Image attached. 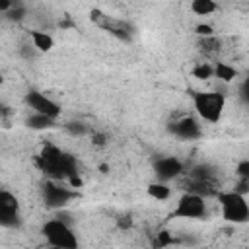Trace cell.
Instances as JSON below:
<instances>
[{
	"label": "cell",
	"mask_w": 249,
	"mask_h": 249,
	"mask_svg": "<svg viewBox=\"0 0 249 249\" xmlns=\"http://www.w3.org/2000/svg\"><path fill=\"white\" fill-rule=\"evenodd\" d=\"M41 196H43V202H45L47 208L58 210V208L66 206L72 198H76L78 193L70 185H64V181H53V179H49L41 187Z\"/></svg>",
	"instance_id": "7"
},
{
	"label": "cell",
	"mask_w": 249,
	"mask_h": 249,
	"mask_svg": "<svg viewBox=\"0 0 249 249\" xmlns=\"http://www.w3.org/2000/svg\"><path fill=\"white\" fill-rule=\"evenodd\" d=\"M99 169H101V171H103V173H107V169H109V167H107V165H105V163H101V165H99Z\"/></svg>",
	"instance_id": "30"
},
{
	"label": "cell",
	"mask_w": 249,
	"mask_h": 249,
	"mask_svg": "<svg viewBox=\"0 0 249 249\" xmlns=\"http://www.w3.org/2000/svg\"><path fill=\"white\" fill-rule=\"evenodd\" d=\"M89 19H91L97 27H101V29H105L107 33H111L113 37H117L119 41L128 43V41L132 39L134 27H132L126 19H119V18L107 16L105 12H101V10H97V8H93V10L89 12Z\"/></svg>",
	"instance_id": "6"
},
{
	"label": "cell",
	"mask_w": 249,
	"mask_h": 249,
	"mask_svg": "<svg viewBox=\"0 0 249 249\" xmlns=\"http://www.w3.org/2000/svg\"><path fill=\"white\" fill-rule=\"evenodd\" d=\"M45 249H62V247H54V245H47Z\"/></svg>",
	"instance_id": "31"
},
{
	"label": "cell",
	"mask_w": 249,
	"mask_h": 249,
	"mask_svg": "<svg viewBox=\"0 0 249 249\" xmlns=\"http://www.w3.org/2000/svg\"><path fill=\"white\" fill-rule=\"evenodd\" d=\"M89 136H91V144H93L95 148L107 146V134H105V132H95V130H93Z\"/></svg>",
	"instance_id": "26"
},
{
	"label": "cell",
	"mask_w": 249,
	"mask_h": 249,
	"mask_svg": "<svg viewBox=\"0 0 249 249\" xmlns=\"http://www.w3.org/2000/svg\"><path fill=\"white\" fill-rule=\"evenodd\" d=\"M208 216V206L206 198L193 195V193H183L175 204V208L167 214V220L175 218H185V220H204Z\"/></svg>",
	"instance_id": "5"
},
{
	"label": "cell",
	"mask_w": 249,
	"mask_h": 249,
	"mask_svg": "<svg viewBox=\"0 0 249 249\" xmlns=\"http://www.w3.org/2000/svg\"><path fill=\"white\" fill-rule=\"evenodd\" d=\"M41 233L49 245L62 247V249H78V237H76L72 226L60 218L47 220L41 228Z\"/></svg>",
	"instance_id": "4"
},
{
	"label": "cell",
	"mask_w": 249,
	"mask_h": 249,
	"mask_svg": "<svg viewBox=\"0 0 249 249\" xmlns=\"http://www.w3.org/2000/svg\"><path fill=\"white\" fill-rule=\"evenodd\" d=\"M235 175H237L239 179L249 181V160H241V161L235 165Z\"/></svg>",
	"instance_id": "25"
},
{
	"label": "cell",
	"mask_w": 249,
	"mask_h": 249,
	"mask_svg": "<svg viewBox=\"0 0 249 249\" xmlns=\"http://www.w3.org/2000/svg\"><path fill=\"white\" fill-rule=\"evenodd\" d=\"M0 226L6 230H16L21 226L19 202L16 195H12L6 189L0 191Z\"/></svg>",
	"instance_id": "8"
},
{
	"label": "cell",
	"mask_w": 249,
	"mask_h": 249,
	"mask_svg": "<svg viewBox=\"0 0 249 249\" xmlns=\"http://www.w3.org/2000/svg\"><path fill=\"white\" fill-rule=\"evenodd\" d=\"M235 193H239V195H247L249 193V181H245V179H239L237 181V185H235V189H233Z\"/></svg>",
	"instance_id": "29"
},
{
	"label": "cell",
	"mask_w": 249,
	"mask_h": 249,
	"mask_svg": "<svg viewBox=\"0 0 249 249\" xmlns=\"http://www.w3.org/2000/svg\"><path fill=\"white\" fill-rule=\"evenodd\" d=\"M193 105L202 121L214 124L224 115L226 95L220 91H193Z\"/></svg>",
	"instance_id": "3"
},
{
	"label": "cell",
	"mask_w": 249,
	"mask_h": 249,
	"mask_svg": "<svg viewBox=\"0 0 249 249\" xmlns=\"http://www.w3.org/2000/svg\"><path fill=\"white\" fill-rule=\"evenodd\" d=\"M64 130L70 136H86V134H89V126L84 121H66L64 123Z\"/></svg>",
	"instance_id": "20"
},
{
	"label": "cell",
	"mask_w": 249,
	"mask_h": 249,
	"mask_svg": "<svg viewBox=\"0 0 249 249\" xmlns=\"http://www.w3.org/2000/svg\"><path fill=\"white\" fill-rule=\"evenodd\" d=\"M218 10V4L212 0H193L191 2V12L196 16H210Z\"/></svg>",
	"instance_id": "19"
},
{
	"label": "cell",
	"mask_w": 249,
	"mask_h": 249,
	"mask_svg": "<svg viewBox=\"0 0 249 249\" xmlns=\"http://www.w3.org/2000/svg\"><path fill=\"white\" fill-rule=\"evenodd\" d=\"M25 16H27V8H25V4H21V2H14L12 10L4 14V18H6L8 21H14V23L21 21Z\"/></svg>",
	"instance_id": "21"
},
{
	"label": "cell",
	"mask_w": 249,
	"mask_h": 249,
	"mask_svg": "<svg viewBox=\"0 0 249 249\" xmlns=\"http://www.w3.org/2000/svg\"><path fill=\"white\" fill-rule=\"evenodd\" d=\"M195 33L198 37H214V27L210 23H196L195 25Z\"/></svg>",
	"instance_id": "24"
},
{
	"label": "cell",
	"mask_w": 249,
	"mask_h": 249,
	"mask_svg": "<svg viewBox=\"0 0 249 249\" xmlns=\"http://www.w3.org/2000/svg\"><path fill=\"white\" fill-rule=\"evenodd\" d=\"M187 177L191 179H204V181H218V173L216 167H212L210 163H196L193 165L189 171H185Z\"/></svg>",
	"instance_id": "14"
},
{
	"label": "cell",
	"mask_w": 249,
	"mask_h": 249,
	"mask_svg": "<svg viewBox=\"0 0 249 249\" xmlns=\"http://www.w3.org/2000/svg\"><path fill=\"white\" fill-rule=\"evenodd\" d=\"M132 224H134V220H132L130 214H123V216L117 218V228H119V230H130Z\"/></svg>",
	"instance_id": "27"
},
{
	"label": "cell",
	"mask_w": 249,
	"mask_h": 249,
	"mask_svg": "<svg viewBox=\"0 0 249 249\" xmlns=\"http://www.w3.org/2000/svg\"><path fill=\"white\" fill-rule=\"evenodd\" d=\"M239 95H241V99L249 105V78H245V80L241 82V86H239Z\"/></svg>",
	"instance_id": "28"
},
{
	"label": "cell",
	"mask_w": 249,
	"mask_h": 249,
	"mask_svg": "<svg viewBox=\"0 0 249 249\" xmlns=\"http://www.w3.org/2000/svg\"><path fill=\"white\" fill-rule=\"evenodd\" d=\"M185 173V165L175 156H161L154 161V175L160 183H167L171 179H177Z\"/></svg>",
	"instance_id": "10"
},
{
	"label": "cell",
	"mask_w": 249,
	"mask_h": 249,
	"mask_svg": "<svg viewBox=\"0 0 249 249\" xmlns=\"http://www.w3.org/2000/svg\"><path fill=\"white\" fill-rule=\"evenodd\" d=\"M179 243H181V239H177L169 230H161L156 233V237L152 241V249H165L169 245H179Z\"/></svg>",
	"instance_id": "16"
},
{
	"label": "cell",
	"mask_w": 249,
	"mask_h": 249,
	"mask_svg": "<svg viewBox=\"0 0 249 249\" xmlns=\"http://www.w3.org/2000/svg\"><path fill=\"white\" fill-rule=\"evenodd\" d=\"M29 39L33 43V49L39 51V53H49L53 47H54V39L51 33L47 31H37V29H31L29 31Z\"/></svg>",
	"instance_id": "13"
},
{
	"label": "cell",
	"mask_w": 249,
	"mask_h": 249,
	"mask_svg": "<svg viewBox=\"0 0 249 249\" xmlns=\"http://www.w3.org/2000/svg\"><path fill=\"white\" fill-rule=\"evenodd\" d=\"M183 187H185V193H193V195H198L202 198L216 196L220 193L218 191V181H204V179H191V177H187Z\"/></svg>",
	"instance_id": "12"
},
{
	"label": "cell",
	"mask_w": 249,
	"mask_h": 249,
	"mask_svg": "<svg viewBox=\"0 0 249 249\" xmlns=\"http://www.w3.org/2000/svg\"><path fill=\"white\" fill-rule=\"evenodd\" d=\"M247 249H249V247H247Z\"/></svg>",
	"instance_id": "32"
},
{
	"label": "cell",
	"mask_w": 249,
	"mask_h": 249,
	"mask_svg": "<svg viewBox=\"0 0 249 249\" xmlns=\"http://www.w3.org/2000/svg\"><path fill=\"white\" fill-rule=\"evenodd\" d=\"M193 78H196V80H210V78H214V66L212 64H208V62H198L195 68H193Z\"/></svg>",
	"instance_id": "23"
},
{
	"label": "cell",
	"mask_w": 249,
	"mask_h": 249,
	"mask_svg": "<svg viewBox=\"0 0 249 249\" xmlns=\"http://www.w3.org/2000/svg\"><path fill=\"white\" fill-rule=\"evenodd\" d=\"M146 193H148L152 198H156V200H167V198L171 196V189H169L165 183H160V181L150 183V185L146 187Z\"/></svg>",
	"instance_id": "18"
},
{
	"label": "cell",
	"mask_w": 249,
	"mask_h": 249,
	"mask_svg": "<svg viewBox=\"0 0 249 249\" xmlns=\"http://www.w3.org/2000/svg\"><path fill=\"white\" fill-rule=\"evenodd\" d=\"M214 76L220 80V82H233L237 78V70L233 66H230L228 62H216L214 64Z\"/></svg>",
	"instance_id": "17"
},
{
	"label": "cell",
	"mask_w": 249,
	"mask_h": 249,
	"mask_svg": "<svg viewBox=\"0 0 249 249\" xmlns=\"http://www.w3.org/2000/svg\"><path fill=\"white\" fill-rule=\"evenodd\" d=\"M198 49L204 54H214L220 51V41L216 37H198Z\"/></svg>",
	"instance_id": "22"
},
{
	"label": "cell",
	"mask_w": 249,
	"mask_h": 249,
	"mask_svg": "<svg viewBox=\"0 0 249 249\" xmlns=\"http://www.w3.org/2000/svg\"><path fill=\"white\" fill-rule=\"evenodd\" d=\"M216 200L222 210V218L230 224H247L249 222V202L243 195L235 191H220Z\"/></svg>",
	"instance_id": "2"
},
{
	"label": "cell",
	"mask_w": 249,
	"mask_h": 249,
	"mask_svg": "<svg viewBox=\"0 0 249 249\" xmlns=\"http://www.w3.org/2000/svg\"><path fill=\"white\" fill-rule=\"evenodd\" d=\"M167 130L173 136H177L179 140H196V138L202 136V128H200L198 121L195 117H189V115L187 117H181L179 121L169 123Z\"/></svg>",
	"instance_id": "11"
},
{
	"label": "cell",
	"mask_w": 249,
	"mask_h": 249,
	"mask_svg": "<svg viewBox=\"0 0 249 249\" xmlns=\"http://www.w3.org/2000/svg\"><path fill=\"white\" fill-rule=\"evenodd\" d=\"M35 165L53 181H64L78 177V161L72 154L60 150L54 144L43 146L39 156L35 158Z\"/></svg>",
	"instance_id": "1"
},
{
	"label": "cell",
	"mask_w": 249,
	"mask_h": 249,
	"mask_svg": "<svg viewBox=\"0 0 249 249\" xmlns=\"http://www.w3.org/2000/svg\"><path fill=\"white\" fill-rule=\"evenodd\" d=\"M23 101H25V105H27L33 113H39V115H47V117L58 119L60 113H62L60 105H58L54 99H51L49 95H45L43 91H39V89H29V91L25 93Z\"/></svg>",
	"instance_id": "9"
},
{
	"label": "cell",
	"mask_w": 249,
	"mask_h": 249,
	"mask_svg": "<svg viewBox=\"0 0 249 249\" xmlns=\"http://www.w3.org/2000/svg\"><path fill=\"white\" fill-rule=\"evenodd\" d=\"M25 124H27L31 130H51V128L56 126V119L47 117V115H39V113H31V115L25 119Z\"/></svg>",
	"instance_id": "15"
}]
</instances>
